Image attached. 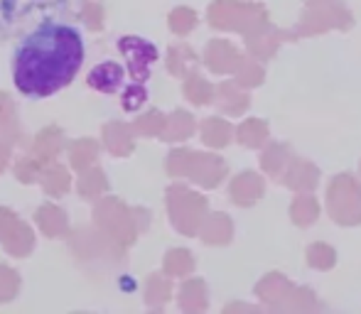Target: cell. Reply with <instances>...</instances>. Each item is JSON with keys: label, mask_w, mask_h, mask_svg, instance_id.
Wrapping results in <instances>:
<instances>
[{"label": "cell", "mask_w": 361, "mask_h": 314, "mask_svg": "<svg viewBox=\"0 0 361 314\" xmlns=\"http://www.w3.org/2000/svg\"><path fill=\"white\" fill-rule=\"evenodd\" d=\"M84 39L72 25L47 20L15 49V89L30 99H47L69 86L84 64Z\"/></svg>", "instance_id": "1"}]
</instances>
